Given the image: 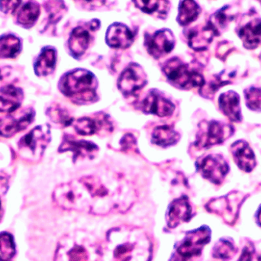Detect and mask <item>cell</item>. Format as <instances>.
<instances>
[{
    "mask_svg": "<svg viewBox=\"0 0 261 261\" xmlns=\"http://www.w3.org/2000/svg\"><path fill=\"white\" fill-rule=\"evenodd\" d=\"M137 195L129 184L119 179H102L87 176L55 188L53 200L60 208L96 216L125 213Z\"/></svg>",
    "mask_w": 261,
    "mask_h": 261,
    "instance_id": "6da1fadb",
    "label": "cell"
},
{
    "mask_svg": "<svg viewBox=\"0 0 261 261\" xmlns=\"http://www.w3.org/2000/svg\"><path fill=\"white\" fill-rule=\"evenodd\" d=\"M107 240L114 261H150L151 258V242L140 228H113L107 234Z\"/></svg>",
    "mask_w": 261,
    "mask_h": 261,
    "instance_id": "7a4b0ae2",
    "label": "cell"
},
{
    "mask_svg": "<svg viewBox=\"0 0 261 261\" xmlns=\"http://www.w3.org/2000/svg\"><path fill=\"white\" fill-rule=\"evenodd\" d=\"M98 81L90 70L78 68L64 73L58 83L60 92L74 103L87 104L97 100Z\"/></svg>",
    "mask_w": 261,
    "mask_h": 261,
    "instance_id": "3957f363",
    "label": "cell"
},
{
    "mask_svg": "<svg viewBox=\"0 0 261 261\" xmlns=\"http://www.w3.org/2000/svg\"><path fill=\"white\" fill-rule=\"evenodd\" d=\"M55 261H102V251L94 239L79 231L61 239Z\"/></svg>",
    "mask_w": 261,
    "mask_h": 261,
    "instance_id": "277c9868",
    "label": "cell"
},
{
    "mask_svg": "<svg viewBox=\"0 0 261 261\" xmlns=\"http://www.w3.org/2000/svg\"><path fill=\"white\" fill-rule=\"evenodd\" d=\"M162 70L170 84L181 90L202 89L205 81L202 73L191 68L179 58H173L166 61Z\"/></svg>",
    "mask_w": 261,
    "mask_h": 261,
    "instance_id": "5b68a950",
    "label": "cell"
},
{
    "mask_svg": "<svg viewBox=\"0 0 261 261\" xmlns=\"http://www.w3.org/2000/svg\"><path fill=\"white\" fill-rule=\"evenodd\" d=\"M211 230L207 226L188 231L176 245L170 261H198L204 247L210 242Z\"/></svg>",
    "mask_w": 261,
    "mask_h": 261,
    "instance_id": "8992f818",
    "label": "cell"
},
{
    "mask_svg": "<svg viewBox=\"0 0 261 261\" xmlns=\"http://www.w3.org/2000/svg\"><path fill=\"white\" fill-rule=\"evenodd\" d=\"M51 139L50 125H38L19 140L18 148L24 159L37 161L42 156Z\"/></svg>",
    "mask_w": 261,
    "mask_h": 261,
    "instance_id": "52a82bcc",
    "label": "cell"
},
{
    "mask_svg": "<svg viewBox=\"0 0 261 261\" xmlns=\"http://www.w3.org/2000/svg\"><path fill=\"white\" fill-rule=\"evenodd\" d=\"M232 127L218 121H202L199 125V130L194 142L199 149H208L222 144L233 134Z\"/></svg>",
    "mask_w": 261,
    "mask_h": 261,
    "instance_id": "ba28073f",
    "label": "cell"
},
{
    "mask_svg": "<svg viewBox=\"0 0 261 261\" xmlns=\"http://www.w3.org/2000/svg\"><path fill=\"white\" fill-rule=\"evenodd\" d=\"M246 196L241 193L233 192L227 196L212 199L206 205L208 212L219 215L228 225L236 223L239 210Z\"/></svg>",
    "mask_w": 261,
    "mask_h": 261,
    "instance_id": "9c48e42d",
    "label": "cell"
},
{
    "mask_svg": "<svg viewBox=\"0 0 261 261\" xmlns=\"http://www.w3.org/2000/svg\"><path fill=\"white\" fill-rule=\"evenodd\" d=\"M147 84L144 69L137 63H132L122 71L118 80L117 87L124 96H135Z\"/></svg>",
    "mask_w": 261,
    "mask_h": 261,
    "instance_id": "30bf717a",
    "label": "cell"
},
{
    "mask_svg": "<svg viewBox=\"0 0 261 261\" xmlns=\"http://www.w3.org/2000/svg\"><path fill=\"white\" fill-rule=\"evenodd\" d=\"M196 169L202 177L216 185H220L229 171L228 163L219 154H210L199 160Z\"/></svg>",
    "mask_w": 261,
    "mask_h": 261,
    "instance_id": "8fae6325",
    "label": "cell"
},
{
    "mask_svg": "<svg viewBox=\"0 0 261 261\" xmlns=\"http://www.w3.org/2000/svg\"><path fill=\"white\" fill-rule=\"evenodd\" d=\"M175 44L174 35L170 29H161L153 35H144V46L147 53L156 60L170 54L174 48Z\"/></svg>",
    "mask_w": 261,
    "mask_h": 261,
    "instance_id": "7c38bea8",
    "label": "cell"
},
{
    "mask_svg": "<svg viewBox=\"0 0 261 261\" xmlns=\"http://www.w3.org/2000/svg\"><path fill=\"white\" fill-rule=\"evenodd\" d=\"M35 110L24 109L18 113H13L0 119V136L10 138L18 132L26 129L35 119Z\"/></svg>",
    "mask_w": 261,
    "mask_h": 261,
    "instance_id": "4fadbf2b",
    "label": "cell"
},
{
    "mask_svg": "<svg viewBox=\"0 0 261 261\" xmlns=\"http://www.w3.org/2000/svg\"><path fill=\"white\" fill-rule=\"evenodd\" d=\"M99 150V147L94 143L84 140H77L70 135H64L62 142L58 148L60 153L72 152L74 163L78 160L93 159L96 158Z\"/></svg>",
    "mask_w": 261,
    "mask_h": 261,
    "instance_id": "5bb4252c",
    "label": "cell"
},
{
    "mask_svg": "<svg viewBox=\"0 0 261 261\" xmlns=\"http://www.w3.org/2000/svg\"><path fill=\"white\" fill-rule=\"evenodd\" d=\"M141 111L145 114L168 117L173 114L175 106L158 90H151L141 102Z\"/></svg>",
    "mask_w": 261,
    "mask_h": 261,
    "instance_id": "9a60e30c",
    "label": "cell"
},
{
    "mask_svg": "<svg viewBox=\"0 0 261 261\" xmlns=\"http://www.w3.org/2000/svg\"><path fill=\"white\" fill-rule=\"evenodd\" d=\"M77 134L84 136H90L99 132L113 130V125L107 115H99L96 118L83 117L74 120L73 123Z\"/></svg>",
    "mask_w": 261,
    "mask_h": 261,
    "instance_id": "2e32d148",
    "label": "cell"
},
{
    "mask_svg": "<svg viewBox=\"0 0 261 261\" xmlns=\"http://www.w3.org/2000/svg\"><path fill=\"white\" fill-rule=\"evenodd\" d=\"M134 40L133 32L123 23H113L106 34V42L112 48H128L133 44Z\"/></svg>",
    "mask_w": 261,
    "mask_h": 261,
    "instance_id": "e0dca14e",
    "label": "cell"
},
{
    "mask_svg": "<svg viewBox=\"0 0 261 261\" xmlns=\"http://www.w3.org/2000/svg\"><path fill=\"white\" fill-rule=\"evenodd\" d=\"M193 208L186 196L175 199L167 210V222L169 228H175L179 224L188 222L193 217Z\"/></svg>",
    "mask_w": 261,
    "mask_h": 261,
    "instance_id": "ac0fdd59",
    "label": "cell"
},
{
    "mask_svg": "<svg viewBox=\"0 0 261 261\" xmlns=\"http://www.w3.org/2000/svg\"><path fill=\"white\" fill-rule=\"evenodd\" d=\"M214 28L206 23L205 25H199L193 28L187 33L188 44L196 51L206 50L215 36H218Z\"/></svg>",
    "mask_w": 261,
    "mask_h": 261,
    "instance_id": "d6986e66",
    "label": "cell"
},
{
    "mask_svg": "<svg viewBox=\"0 0 261 261\" xmlns=\"http://www.w3.org/2000/svg\"><path fill=\"white\" fill-rule=\"evenodd\" d=\"M231 150L234 162L239 169L247 173L254 170L257 164L255 155L246 141H236L231 145Z\"/></svg>",
    "mask_w": 261,
    "mask_h": 261,
    "instance_id": "ffe728a7",
    "label": "cell"
},
{
    "mask_svg": "<svg viewBox=\"0 0 261 261\" xmlns=\"http://www.w3.org/2000/svg\"><path fill=\"white\" fill-rule=\"evenodd\" d=\"M24 99L21 89L9 84L0 88V113H15L21 107Z\"/></svg>",
    "mask_w": 261,
    "mask_h": 261,
    "instance_id": "44dd1931",
    "label": "cell"
},
{
    "mask_svg": "<svg viewBox=\"0 0 261 261\" xmlns=\"http://www.w3.org/2000/svg\"><path fill=\"white\" fill-rule=\"evenodd\" d=\"M90 31L88 26L87 28L77 26L70 33L68 40L69 50L75 59L81 58L88 49L92 38Z\"/></svg>",
    "mask_w": 261,
    "mask_h": 261,
    "instance_id": "7402d4cb",
    "label": "cell"
},
{
    "mask_svg": "<svg viewBox=\"0 0 261 261\" xmlns=\"http://www.w3.org/2000/svg\"><path fill=\"white\" fill-rule=\"evenodd\" d=\"M219 109L230 121L240 122L242 113L240 108V97L236 92L230 91L222 93L219 99Z\"/></svg>",
    "mask_w": 261,
    "mask_h": 261,
    "instance_id": "603a6c76",
    "label": "cell"
},
{
    "mask_svg": "<svg viewBox=\"0 0 261 261\" xmlns=\"http://www.w3.org/2000/svg\"><path fill=\"white\" fill-rule=\"evenodd\" d=\"M21 4L13 14L17 24L24 29H31L35 25L41 13L40 6L33 1L24 2V4Z\"/></svg>",
    "mask_w": 261,
    "mask_h": 261,
    "instance_id": "cb8c5ba5",
    "label": "cell"
},
{
    "mask_svg": "<svg viewBox=\"0 0 261 261\" xmlns=\"http://www.w3.org/2000/svg\"><path fill=\"white\" fill-rule=\"evenodd\" d=\"M56 62V49L50 46L43 47L34 63L35 74L38 76H46L51 74L55 70Z\"/></svg>",
    "mask_w": 261,
    "mask_h": 261,
    "instance_id": "d4e9b609",
    "label": "cell"
},
{
    "mask_svg": "<svg viewBox=\"0 0 261 261\" xmlns=\"http://www.w3.org/2000/svg\"><path fill=\"white\" fill-rule=\"evenodd\" d=\"M239 36L246 48H257L261 44V18H254L242 26Z\"/></svg>",
    "mask_w": 261,
    "mask_h": 261,
    "instance_id": "484cf974",
    "label": "cell"
},
{
    "mask_svg": "<svg viewBox=\"0 0 261 261\" xmlns=\"http://www.w3.org/2000/svg\"><path fill=\"white\" fill-rule=\"evenodd\" d=\"M180 135L170 125H161L154 128L152 133L153 144L162 147L174 145L179 141Z\"/></svg>",
    "mask_w": 261,
    "mask_h": 261,
    "instance_id": "4316f807",
    "label": "cell"
},
{
    "mask_svg": "<svg viewBox=\"0 0 261 261\" xmlns=\"http://www.w3.org/2000/svg\"><path fill=\"white\" fill-rule=\"evenodd\" d=\"M201 8L195 1H181L179 3V13L176 21L179 25L187 26L197 19Z\"/></svg>",
    "mask_w": 261,
    "mask_h": 261,
    "instance_id": "83f0119b",
    "label": "cell"
},
{
    "mask_svg": "<svg viewBox=\"0 0 261 261\" xmlns=\"http://www.w3.org/2000/svg\"><path fill=\"white\" fill-rule=\"evenodd\" d=\"M21 41L19 38L12 35L0 36V58H15L21 50Z\"/></svg>",
    "mask_w": 261,
    "mask_h": 261,
    "instance_id": "f1b7e54d",
    "label": "cell"
},
{
    "mask_svg": "<svg viewBox=\"0 0 261 261\" xmlns=\"http://www.w3.org/2000/svg\"><path fill=\"white\" fill-rule=\"evenodd\" d=\"M234 242L230 239H221L213 248V257L222 261L231 260L237 253Z\"/></svg>",
    "mask_w": 261,
    "mask_h": 261,
    "instance_id": "f546056e",
    "label": "cell"
},
{
    "mask_svg": "<svg viewBox=\"0 0 261 261\" xmlns=\"http://www.w3.org/2000/svg\"><path fill=\"white\" fill-rule=\"evenodd\" d=\"M46 113L52 122L61 125L64 128L73 125L74 122V119L70 116L69 112L59 104H54L49 107Z\"/></svg>",
    "mask_w": 261,
    "mask_h": 261,
    "instance_id": "4dcf8cb0",
    "label": "cell"
},
{
    "mask_svg": "<svg viewBox=\"0 0 261 261\" xmlns=\"http://www.w3.org/2000/svg\"><path fill=\"white\" fill-rule=\"evenodd\" d=\"M15 254V245L12 234L0 233V261H11Z\"/></svg>",
    "mask_w": 261,
    "mask_h": 261,
    "instance_id": "1f68e13d",
    "label": "cell"
},
{
    "mask_svg": "<svg viewBox=\"0 0 261 261\" xmlns=\"http://www.w3.org/2000/svg\"><path fill=\"white\" fill-rule=\"evenodd\" d=\"M46 9L48 13L50 24H56L58 22L67 10L63 2H48L47 5H46Z\"/></svg>",
    "mask_w": 261,
    "mask_h": 261,
    "instance_id": "d6a6232c",
    "label": "cell"
},
{
    "mask_svg": "<svg viewBox=\"0 0 261 261\" xmlns=\"http://www.w3.org/2000/svg\"><path fill=\"white\" fill-rule=\"evenodd\" d=\"M245 100L248 108L254 111H261V87H251L245 91Z\"/></svg>",
    "mask_w": 261,
    "mask_h": 261,
    "instance_id": "836d02e7",
    "label": "cell"
},
{
    "mask_svg": "<svg viewBox=\"0 0 261 261\" xmlns=\"http://www.w3.org/2000/svg\"><path fill=\"white\" fill-rule=\"evenodd\" d=\"M135 6L138 9H141L142 12L147 14H153L154 12H158L160 14V9L161 6H164L167 1H156V0H137L133 1Z\"/></svg>",
    "mask_w": 261,
    "mask_h": 261,
    "instance_id": "e575fe53",
    "label": "cell"
},
{
    "mask_svg": "<svg viewBox=\"0 0 261 261\" xmlns=\"http://www.w3.org/2000/svg\"><path fill=\"white\" fill-rule=\"evenodd\" d=\"M122 150L124 152H137V141L132 134H126L120 141Z\"/></svg>",
    "mask_w": 261,
    "mask_h": 261,
    "instance_id": "d590c367",
    "label": "cell"
},
{
    "mask_svg": "<svg viewBox=\"0 0 261 261\" xmlns=\"http://www.w3.org/2000/svg\"><path fill=\"white\" fill-rule=\"evenodd\" d=\"M257 260L256 257V250L254 244L249 242L242 250V254L239 257L238 261H256Z\"/></svg>",
    "mask_w": 261,
    "mask_h": 261,
    "instance_id": "8d00e7d4",
    "label": "cell"
},
{
    "mask_svg": "<svg viewBox=\"0 0 261 261\" xmlns=\"http://www.w3.org/2000/svg\"><path fill=\"white\" fill-rule=\"evenodd\" d=\"M21 1H0V9L4 13H12L16 10Z\"/></svg>",
    "mask_w": 261,
    "mask_h": 261,
    "instance_id": "74e56055",
    "label": "cell"
},
{
    "mask_svg": "<svg viewBox=\"0 0 261 261\" xmlns=\"http://www.w3.org/2000/svg\"><path fill=\"white\" fill-rule=\"evenodd\" d=\"M256 219H257V224L261 227V206L256 214Z\"/></svg>",
    "mask_w": 261,
    "mask_h": 261,
    "instance_id": "f35d334b",
    "label": "cell"
},
{
    "mask_svg": "<svg viewBox=\"0 0 261 261\" xmlns=\"http://www.w3.org/2000/svg\"><path fill=\"white\" fill-rule=\"evenodd\" d=\"M3 79V74H2L1 70H0V81Z\"/></svg>",
    "mask_w": 261,
    "mask_h": 261,
    "instance_id": "ab89813d",
    "label": "cell"
},
{
    "mask_svg": "<svg viewBox=\"0 0 261 261\" xmlns=\"http://www.w3.org/2000/svg\"><path fill=\"white\" fill-rule=\"evenodd\" d=\"M257 261H261V254L258 257H257Z\"/></svg>",
    "mask_w": 261,
    "mask_h": 261,
    "instance_id": "60d3db41",
    "label": "cell"
},
{
    "mask_svg": "<svg viewBox=\"0 0 261 261\" xmlns=\"http://www.w3.org/2000/svg\"><path fill=\"white\" fill-rule=\"evenodd\" d=\"M0 216H1V202H0Z\"/></svg>",
    "mask_w": 261,
    "mask_h": 261,
    "instance_id": "b9f144b4",
    "label": "cell"
}]
</instances>
